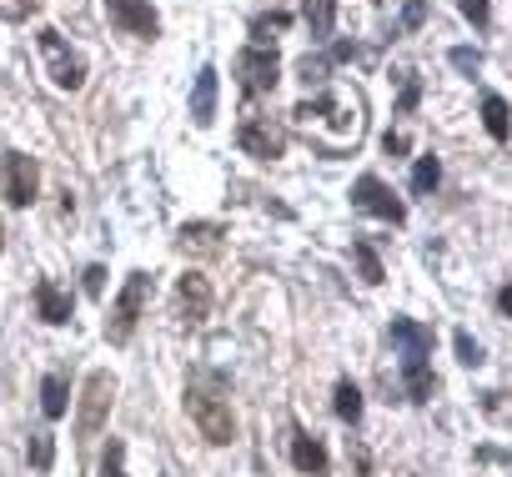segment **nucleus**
Masks as SVG:
<instances>
[{
    "mask_svg": "<svg viewBox=\"0 0 512 477\" xmlns=\"http://www.w3.org/2000/svg\"><path fill=\"white\" fill-rule=\"evenodd\" d=\"M186 412H191V422L201 427V437H206L211 447H226V442L236 437V417H231V402H226L221 392L191 382V387H186Z\"/></svg>",
    "mask_w": 512,
    "mask_h": 477,
    "instance_id": "obj_1",
    "label": "nucleus"
},
{
    "mask_svg": "<svg viewBox=\"0 0 512 477\" xmlns=\"http://www.w3.org/2000/svg\"><path fill=\"white\" fill-rule=\"evenodd\" d=\"M146 297H151V277H146V272H131L126 287H121L116 302H111V317H106V342H111V347H126V342L136 337V322H141V312H146Z\"/></svg>",
    "mask_w": 512,
    "mask_h": 477,
    "instance_id": "obj_2",
    "label": "nucleus"
},
{
    "mask_svg": "<svg viewBox=\"0 0 512 477\" xmlns=\"http://www.w3.org/2000/svg\"><path fill=\"white\" fill-rule=\"evenodd\" d=\"M111 397H116V377L111 372H91L86 387H81V412H76V437L81 442L101 437V427L111 417Z\"/></svg>",
    "mask_w": 512,
    "mask_h": 477,
    "instance_id": "obj_3",
    "label": "nucleus"
},
{
    "mask_svg": "<svg viewBox=\"0 0 512 477\" xmlns=\"http://www.w3.org/2000/svg\"><path fill=\"white\" fill-rule=\"evenodd\" d=\"M36 41H41V56H46V66H51V81H56L61 91H81V81H86V61L61 41V31L41 26V31H36Z\"/></svg>",
    "mask_w": 512,
    "mask_h": 477,
    "instance_id": "obj_4",
    "label": "nucleus"
},
{
    "mask_svg": "<svg viewBox=\"0 0 512 477\" xmlns=\"http://www.w3.org/2000/svg\"><path fill=\"white\" fill-rule=\"evenodd\" d=\"M236 76H241V91H246V96L277 91V81H282L277 51H272V46H246V51L236 56Z\"/></svg>",
    "mask_w": 512,
    "mask_h": 477,
    "instance_id": "obj_5",
    "label": "nucleus"
},
{
    "mask_svg": "<svg viewBox=\"0 0 512 477\" xmlns=\"http://www.w3.org/2000/svg\"><path fill=\"white\" fill-rule=\"evenodd\" d=\"M236 146H241L246 156H256V161H277V156L287 151V131H282L272 116H246V121L236 126Z\"/></svg>",
    "mask_w": 512,
    "mask_h": 477,
    "instance_id": "obj_6",
    "label": "nucleus"
},
{
    "mask_svg": "<svg viewBox=\"0 0 512 477\" xmlns=\"http://www.w3.org/2000/svg\"><path fill=\"white\" fill-rule=\"evenodd\" d=\"M352 206L367 211V216H382V221H392V226L407 221V206H402V201L392 196V186L377 181V176H357V186H352Z\"/></svg>",
    "mask_w": 512,
    "mask_h": 477,
    "instance_id": "obj_7",
    "label": "nucleus"
},
{
    "mask_svg": "<svg viewBox=\"0 0 512 477\" xmlns=\"http://www.w3.org/2000/svg\"><path fill=\"white\" fill-rule=\"evenodd\" d=\"M36 186H41V166L31 161V156H21V151H11L6 156V201L11 206H31L36 201Z\"/></svg>",
    "mask_w": 512,
    "mask_h": 477,
    "instance_id": "obj_8",
    "label": "nucleus"
},
{
    "mask_svg": "<svg viewBox=\"0 0 512 477\" xmlns=\"http://www.w3.org/2000/svg\"><path fill=\"white\" fill-rule=\"evenodd\" d=\"M176 317H181L186 327H196V322L211 317V282H206L201 272H186V277L176 282Z\"/></svg>",
    "mask_w": 512,
    "mask_h": 477,
    "instance_id": "obj_9",
    "label": "nucleus"
},
{
    "mask_svg": "<svg viewBox=\"0 0 512 477\" xmlns=\"http://www.w3.org/2000/svg\"><path fill=\"white\" fill-rule=\"evenodd\" d=\"M106 11H111V21H116L126 36L151 41V36L161 31V21H156V11H151V0H106Z\"/></svg>",
    "mask_w": 512,
    "mask_h": 477,
    "instance_id": "obj_10",
    "label": "nucleus"
},
{
    "mask_svg": "<svg viewBox=\"0 0 512 477\" xmlns=\"http://www.w3.org/2000/svg\"><path fill=\"white\" fill-rule=\"evenodd\" d=\"M387 337H392V347L402 352V362H427V357H432V327H422V322H412V317H392Z\"/></svg>",
    "mask_w": 512,
    "mask_h": 477,
    "instance_id": "obj_11",
    "label": "nucleus"
},
{
    "mask_svg": "<svg viewBox=\"0 0 512 477\" xmlns=\"http://www.w3.org/2000/svg\"><path fill=\"white\" fill-rule=\"evenodd\" d=\"M292 462H297V472H307V477H322V472L332 467L327 447H322L307 427H292Z\"/></svg>",
    "mask_w": 512,
    "mask_h": 477,
    "instance_id": "obj_12",
    "label": "nucleus"
},
{
    "mask_svg": "<svg viewBox=\"0 0 512 477\" xmlns=\"http://www.w3.org/2000/svg\"><path fill=\"white\" fill-rule=\"evenodd\" d=\"M176 247L191 257H216L221 252V226L216 221H191V226H181V236H176Z\"/></svg>",
    "mask_w": 512,
    "mask_h": 477,
    "instance_id": "obj_13",
    "label": "nucleus"
},
{
    "mask_svg": "<svg viewBox=\"0 0 512 477\" xmlns=\"http://www.w3.org/2000/svg\"><path fill=\"white\" fill-rule=\"evenodd\" d=\"M191 121H196V126H211V121H216V66H201V71H196V86H191Z\"/></svg>",
    "mask_w": 512,
    "mask_h": 477,
    "instance_id": "obj_14",
    "label": "nucleus"
},
{
    "mask_svg": "<svg viewBox=\"0 0 512 477\" xmlns=\"http://www.w3.org/2000/svg\"><path fill=\"white\" fill-rule=\"evenodd\" d=\"M36 312H41V322L66 327V322H71V297H66L56 282H36Z\"/></svg>",
    "mask_w": 512,
    "mask_h": 477,
    "instance_id": "obj_15",
    "label": "nucleus"
},
{
    "mask_svg": "<svg viewBox=\"0 0 512 477\" xmlns=\"http://www.w3.org/2000/svg\"><path fill=\"white\" fill-rule=\"evenodd\" d=\"M302 21H307L312 41H327L337 26V0H302Z\"/></svg>",
    "mask_w": 512,
    "mask_h": 477,
    "instance_id": "obj_16",
    "label": "nucleus"
},
{
    "mask_svg": "<svg viewBox=\"0 0 512 477\" xmlns=\"http://www.w3.org/2000/svg\"><path fill=\"white\" fill-rule=\"evenodd\" d=\"M482 126H487L492 141H507V136H512V111H507V101L492 96V91L482 96Z\"/></svg>",
    "mask_w": 512,
    "mask_h": 477,
    "instance_id": "obj_17",
    "label": "nucleus"
},
{
    "mask_svg": "<svg viewBox=\"0 0 512 477\" xmlns=\"http://www.w3.org/2000/svg\"><path fill=\"white\" fill-rule=\"evenodd\" d=\"M66 407H71V382H66L61 372H51V377L41 382V412L56 422V417H66Z\"/></svg>",
    "mask_w": 512,
    "mask_h": 477,
    "instance_id": "obj_18",
    "label": "nucleus"
},
{
    "mask_svg": "<svg viewBox=\"0 0 512 477\" xmlns=\"http://www.w3.org/2000/svg\"><path fill=\"white\" fill-rule=\"evenodd\" d=\"M402 382H407V397H412V402H427L432 387H437V377H432L427 362H402Z\"/></svg>",
    "mask_w": 512,
    "mask_h": 477,
    "instance_id": "obj_19",
    "label": "nucleus"
},
{
    "mask_svg": "<svg viewBox=\"0 0 512 477\" xmlns=\"http://www.w3.org/2000/svg\"><path fill=\"white\" fill-rule=\"evenodd\" d=\"M332 412L342 417V422H362V387L357 382H337V392H332Z\"/></svg>",
    "mask_w": 512,
    "mask_h": 477,
    "instance_id": "obj_20",
    "label": "nucleus"
},
{
    "mask_svg": "<svg viewBox=\"0 0 512 477\" xmlns=\"http://www.w3.org/2000/svg\"><path fill=\"white\" fill-rule=\"evenodd\" d=\"M287 26H292V16H287V11L256 16V21H251V41H256V46H272V41H277V36L287 31Z\"/></svg>",
    "mask_w": 512,
    "mask_h": 477,
    "instance_id": "obj_21",
    "label": "nucleus"
},
{
    "mask_svg": "<svg viewBox=\"0 0 512 477\" xmlns=\"http://www.w3.org/2000/svg\"><path fill=\"white\" fill-rule=\"evenodd\" d=\"M437 181H442V161H437V156H417V166H412V191H417V196H432Z\"/></svg>",
    "mask_w": 512,
    "mask_h": 477,
    "instance_id": "obj_22",
    "label": "nucleus"
},
{
    "mask_svg": "<svg viewBox=\"0 0 512 477\" xmlns=\"http://www.w3.org/2000/svg\"><path fill=\"white\" fill-rule=\"evenodd\" d=\"M352 257H357V272H362V282L367 287H377L387 272H382V257L372 252V242H352Z\"/></svg>",
    "mask_w": 512,
    "mask_h": 477,
    "instance_id": "obj_23",
    "label": "nucleus"
},
{
    "mask_svg": "<svg viewBox=\"0 0 512 477\" xmlns=\"http://www.w3.org/2000/svg\"><path fill=\"white\" fill-rule=\"evenodd\" d=\"M417 101H422V81L407 71V76H402V96H397V116H412V111H417Z\"/></svg>",
    "mask_w": 512,
    "mask_h": 477,
    "instance_id": "obj_24",
    "label": "nucleus"
},
{
    "mask_svg": "<svg viewBox=\"0 0 512 477\" xmlns=\"http://www.w3.org/2000/svg\"><path fill=\"white\" fill-rule=\"evenodd\" d=\"M457 11H462L477 31H487V26H492V6H487V0H457Z\"/></svg>",
    "mask_w": 512,
    "mask_h": 477,
    "instance_id": "obj_25",
    "label": "nucleus"
},
{
    "mask_svg": "<svg viewBox=\"0 0 512 477\" xmlns=\"http://www.w3.org/2000/svg\"><path fill=\"white\" fill-rule=\"evenodd\" d=\"M457 362H462V367H482V362H487V357H482V342L467 337V332H457Z\"/></svg>",
    "mask_w": 512,
    "mask_h": 477,
    "instance_id": "obj_26",
    "label": "nucleus"
},
{
    "mask_svg": "<svg viewBox=\"0 0 512 477\" xmlns=\"http://www.w3.org/2000/svg\"><path fill=\"white\" fill-rule=\"evenodd\" d=\"M447 61H452V66H457L462 76H477V71H482V51H472V46H457V51H452Z\"/></svg>",
    "mask_w": 512,
    "mask_h": 477,
    "instance_id": "obj_27",
    "label": "nucleus"
},
{
    "mask_svg": "<svg viewBox=\"0 0 512 477\" xmlns=\"http://www.w3.org/2000/svg\"><path fill=\"white\" fill-rule=\"evenodd\" d=\"M327 66H332L327 56H302V66H297V71H302V81H307V86H322V81H327Z\"/></svg>",
    "mask_w": 512,
    "mask_h": 477,
    "instance_id": "obj_28",
    "label": "nucleus"
},
{
    "mask_svg": "<svg viewBox=\"0 0 512 477\" xmlns=\"http://www.w3.org/2000/svg\"><path fill=\"white\" fill-rule=\"evenodd\" d=\"M101 477H126V447H121V442L106 447V457H101Z\"/></svg>",
    "mask_w": 512,
    "mask_h": 477,
    "instance_id": "obj_29",
    "label": "nucleus"
},
{
    "mask_svg": "<svg viewBox=\"0 0 512 477\" xmlns=\"http://www.w3.org/2000/svg\"><path fill=\"white\" fill-rule=\"evenodd\" d=\"M26 452H31V462H36L41 472H46V467H51V457H56V447H51V437H46V432H36Z\"/></svg>",
    "mask_w": 512,
    "mask_h": 477,
    "instance_id": "obj_30",
    "label": "nucleus"
},
{
    "mask_svg": "<svg viewBox=\"0 0 512 477\" xmlns=\"http://www.w3.org/2000/svg\"><path fill=\"white\" fill-rule=\"evenodd\" d=\"M427 21V0H407L402 6V31H417Z\"/></svg>",
    "mask_w": 512,
    "mask_h": 477,
    "instance_id": "obj_31",
    "label": "nucleus"
},
{
    "mask_svg": "<svg viewBox=\"0 0 512 477\" xmlns=\"http://www.w3.org/2000/svg\"><path fill=\"white\" fill-rule=\"evenodd\" d=\"M382 146H387V156H407V146H412V141H407L402 131H387V136H382Z\"/></svg>",
    "mask_w": 512,
    "mask_h": 477,
    "instance_id": "obj_32",
    "label": "nucleus"
},
{
    "mask_svg": "<svg viewBox=\"0 0 512 477\" xmlns=\"http://www.w3.org/2000/svg\"><path fill=\"white\" fill-rule=\"evenodd\" d=\"M86 292H91V297L106 292V267H86Z\"/></svg>",
    "mask_w": 512,
    "mask_h": 477,
    "instance_id": "obj_33",
    "label": "nucleus"
},
{
    "mask_svg": "<svg viewBox=\"0 0 512 477\" xmlns=\"http://www.w3.org/2000/svg\"><path fill=\"white\" fill-rule=\"evenodd\" d=\"M357 56H362V51H357V46H352V41H342V46H337V51H332V61H357Z\"/></svg>",
    "mask_w": 512,
    "mask_h": 477,
    "instance_id": "obj_34",
    "label": "nucleus"
},
{
    "mask_svg": "<svg viewBox=\"0 0 512 477\" xmlns=\"http://www.w3.org/2000/svg\"><path fill=\"white\" fill-rule=\"evenodd\" d=\"M497 312H502V317H512V287H502V292H497Z\"/></svg>",
    "mask_w": 512,
    "mask_h": 477,
    "instance_id": "obj_35",
    "label": "nucleus"
},
{
    "mask_svg": "<svg viewBox=\"0 0 512 477\" xmlns=\"http://www.w3.org/2000/svg\"><path fill=\"white\" fill-rule=\"evenodd\" d=\"M0 247H6V231H0Z\"/></svg>",
    "mask_w": 512,
    "mask_h": 477,
    "instance_id": "obj_36",
    "label": "nucleus"
}]
</instances>
